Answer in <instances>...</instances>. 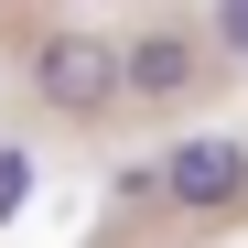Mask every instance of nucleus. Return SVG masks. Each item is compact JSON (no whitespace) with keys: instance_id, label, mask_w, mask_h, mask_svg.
Returning <instances> with one entry per match:
<instances>
[{"instance_id":"7ed1b4c3","label":"nucleus","mask_w":248,"mask_h":248,"mask_svg":"<svg viewBox=\"0 0 248 248\" xmlns=\"http://www.w3.org/2000/svg\"><path fill=\"white\" fill-rule=\"evenodd\" d=\"M184 87H194V44H184V32H140V44L119 54V97L162 108V97H184Z\"/></svg>"},{"instance_id":"39448f33","label":"nucleus","mask_w":248,"mask_h":248,"mask_svg":"<svg viewBox=\"0 0 248 248\" xmlns=\"http://www.w3.org/2000/svg\"><path fill=\"white\" fill-rule=\"evenodd\" d=\"M216 44H227V54H248V0H227V11H216Z\"/></svg>"},{"instance_id":"f257e3e1","label":"nucleus","mask_w":248,"mask_h":248,"mask_svg":"<svg viewBox=\"0 0 248 248\" xmlns=\"http://www.w3.org/2000/svg\"><path fill=\"white\" fill-rule=\"evenodd\" d=\"M32 97H44L54 119H97V108H119V54L97 44V32H44Z\"/></svg>"},{"instance_id":"f03ea898","label":"nucleus","mask_w":248,"mask_h":248,"mask_svg":"<svg viewBox=\"0 0 248 248\" xmlns=\"http://www.w3.org/2000/svg\"><path fill=\"white\" fill-rule=\"evenodd\" d=\"M151 184L173 194L184 216H227V205L248 194V140H227V130H205V140H184L173 162H162Z\"/></svg>"},{"instance_id":"20e7f679","label":"nucleus","mask_w":248,"mask_h":248,"mask_svg":"<svg viewBox=\"0 0 248 248\" xmlns=\"http://www.w3.org/2000/svg\"><path fill=\"white\" fill-rule=\"evenodd\" d=\"M22 194H32V151H0V227L22 216Z\"/></svg>"}]
</instances>
